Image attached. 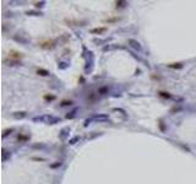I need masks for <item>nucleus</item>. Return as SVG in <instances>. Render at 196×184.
I'll return each mask as SVG.
<instances>
[{
  "label": "nucleus",
  "mask_w": 196,
  "mask_h": 184,
  "mask_svg": "<svg viewBox=\"0 0 196 184\" xmlns=\"http://www.w3.org/2000/svg\"><path fill=\"white\" fill-rule=\"evenodd\" d=\"M14 131V128H10V129H6V130H4L3 131V138H6L9 134H11Z\"/></svg>",
  "instance_id": "obj_8"
},
{
  "label": "nucleus",
  "mask_w": 196,
  "mask_h": 184,
  "mask_svg": "<svg viewBox=\"0 0 196 184\" xmlns=\"http://www.w3.org/2000/svg\"><path fill=\"white\" fill-rule=\"evenodd\" d=\"M41 47L42 48H44V49H49V48H53V47H55V42L54 41H45V42H43V43H41Z\"/></svg>",
  "instance_id": "obj_1"
},
{
  "label": "nucleus",
  "mask_w": 196,
  "mask_h": 184,
  "mask_svg": "<svg viewBox=\"0 0 196 184\" xmlns=\"http://www.w3.org/2000/svg\"><path fill=\"white\" fill-rule=\"evenodd\" d=\"M93 119H96V120H101V122H104V120H108L109 118H108V116H107V114H100V116H94V117H93Z\"/></svg>",
  "instance_id": "obj_4"
},
{
  "label": "nucleus",
  "mask_w": 196,
  "mask_h": 184,
  "mask_svg": "<svg viewBox=\"0 0 196 184\" xmlns=\"http://www.w3.org/2000/svg\"><path fill=\"white\" fill-rule=\"evenodd\" d=\"M27 15H31V16H41L42 13L41 11H33V10H30V11H26Z\"/></svg>",
  "instance_id": "obj_7"
},
{
  "label": "nucleus",
  "mask_w": 196,
  "mask_h": 184,
  "mask_svg": "<svg viewBox=\"0 0 196 184\" xmlns=\"http://www.w3.org/2000/svg\"><path fill=\"white\" fill-rule=\"evenodd\" d=\"M67 105H71V101H64L61 103V106H67Z\"/></svg>",
  "instance_id": "obj_15"
},
{
  "label": "nucleus",
  "mask_w": 196,
  "mask_h": 184,
  "mask_svg": "<svg viewBox=\"0 0 196 184\" xmlns=\"http://www.w3.org/2000/svg\"><path fill=\"white\" fill-rule=\"evenodd\" d=\"M37 74L41 75V76H48L50 72H49L48 70H45V69H38V70H37Z\"/></svg>",
  "instance_id": "obj_6"
},
{
  "label": "nucleus",
  "mask_w": 196,
  "mask_h": 184,
  "mask_svg": "<svg viewBox=\"0 0 196 184\" xmlns=\"http://www.w3.org/2000/svg\"><path fill=\"white\" fill-rule=\"evenodd\" d=\"M77 140H78V136H76V138H74L72 140H70V144H75Z\"/></svg>",
  "instance_id": "obj_16"
},
{
  "label": "nucleus",
  "mask_w": 196,
  "mask_h": 184,
  "mask_svg": "<svg viewBox=\"0 0 196 184\" xmlns=\"http://www.w3.org/2000/svg\"><path fill=\"white\" fill-rule=\"evenodd\" d=\"M124 5H126V2H117V6H119V8H123Z\"/></svg>",
  "instance_id": "obj_12"
},
{
  "label": "nucleus",
  "mask_w": 196,
  "mask_h": 184,
  "mask_svg": "<svg viewBox=\"0 0 196 184\" xmlns=\"http://www.w3.org/2000/svg\"><path fill=\"white\" fill-rule=\"evenodd\" d=\"M104 31H106L104 27H103V28H94V30L91 31V33H102V32H104Z\"/></svg>",
  "instance_id": "obj_10"
},
{
  "label": "nucleus",
  "mask_w": 196,
  "mask_h": 184,
  "mask_svg": "<svg viewBox=\"0 0 196 184\" xmlns=\"http://www.w3.org/2000/svg\"><path fill=\"white\" fill-rule=\"evenodd\" d=\"M128 43H129L132 48H135L136 50H141V44H140L137 41H135V39H129Z\"/></svg>",
  "instance_id": "obj_2"
},
{
  "label": "nucleus",
  "mask_w": 196,
  "mask_h": 184,
  "mask_svg": "<svg viewBox=\"0 0 196 184\" xmlns=\"http://www.w3.org/2000/svg\"><path fill=\"white\" fill-rule=\"evenodd\" d=\"M168 66L172 68V69H181V68H183V65H181L180 63H178V64H169Z\"/></svg>",
  "instance_id": "obj_9"
},
{
  "label": "nucleus",
  "mask_w": 196,
  "mask_h": 184,
  "mask_svg": "<svg viewBox=\"0 0 196 184\" xmlns=\"http://www.w3.org/2000/svg\"><path fill=\"white\" fill-rule=\"evenodd\" d=\"M159 95H161L162 97H167V98H169V97H170L168 94H165V92H159Z\"/></svg>",
  "instance_id": "obj_13"
},
{
  "label": "nucleus",
  "mask_w": 196,
  "mask_h": 184,
  "mask_svg": "<svg viewBox=\"0 0 196 184\" xmlns=\"http://www.w3.org/2000/svg\"><path fill=\"white\" fill-rule=\"evenodd\" d=\"M44 98H45V100H49V101H52V100H54V96H45Z\"/></svg>",
  "instance_id": "obj_17"
},
{
  "label": "nucleus",
  "mask_w": 196,
  "mask_h": 184,
  "mask_svg": "<svg viewBox=\"0 0 196 184\" xmlns=\"http://www.w3.org/2000/svg\"><path fill=\"white\" fill-rule=\"evenodd\" d=\"M9 57H11L13 59H20L22 55H21V53H17V52H10V54H9Z\"/></svg>",
  "instance_id": "obj_5"
},
{
  "label": "nucleus",
  "mask_w": 196,
  "mask_h": 184,
  "mask_svg": "<svg viewBox=\"0 0 196 184\" xmlns=\"http://www.w3.org/2000/svg\"><path fill=\"white\" fill-rule=\"evenodd\" d=\"M10 156H11L10 151H8V150L4 147V149H3V152H2V158H3V162H6V161H8V158H10Z\"/></svg>",
  "instance_id": "obj_3"
},
{
  "label": "nucleus",
  "mask_w": 196,
  "mask_h": 184,
  "mask_svg": "<svg viewBox=\"0 0 196 184\" xmlns=\"http://www.w3.org/2000/svg\"><path fill=\"white\" fill-rule=\"evenodd\" d=\"M44 4H45V3H44V2H41V3H34V5H36V6H37V8H39V6H43V5H44Z\"/></svg>",
  "instance_id": "obj_14"
},
{
  "label": "nucleus",
  "mask_w": 196,
  "mask_h": 184,
  "mask_svg": "<svg viewBox=\"0 0 196 184\" xmlns=\"http://www.w3.org/2000/svg\"><path fill=\"white\" fill-rule=\"evenodd\" d=\"M25 116H26V113H25V112H17V113H15V114H14V117H15V118H17V119H19V118H24Z\"/></svg>",
  "instance_id": "obj_11"
}]
</instances>
